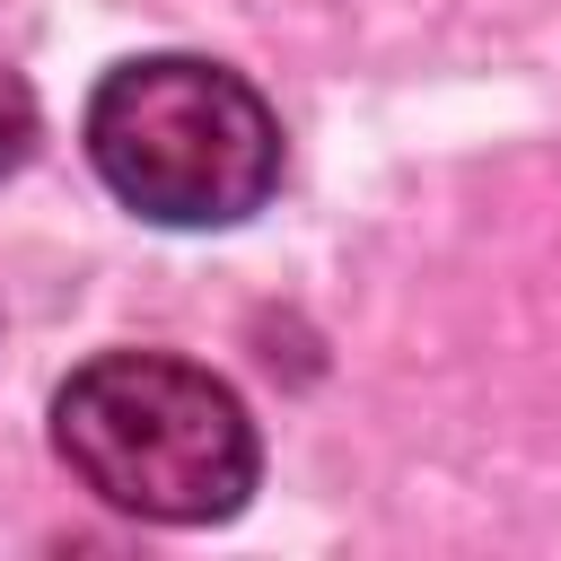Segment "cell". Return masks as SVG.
<instances>
[{
    "label": "cell",
    "instance_id": "cell-1",
    "mask_svg": "<svg viewBox=\"0 0 561 561\" xmlns=\"http://www.w3.org/2000/svg\"><path fill=\"white\" fill-rule=\"evenodd\" d=\"M53 456L123 517L219 526L245 508L263 447L245 403L167 351H96L53 394Z\"/></svg>",
    "mask_w": 561,
    "mask_h": 561
},
{
    "label": "cell",
    "instance_id": "cell-2",
    "mask_svg": "<svg viewBox=\"0 0 561 561\" xmlns=\"http://www.w3.org/2000/svg\"><path fill=\"white\" fill-rule=\"evenodd\" d=\"M88 158L105 193L158 228H228L272 202L280 184V123L254 96V79L149 53L114 61L88 96Z\"/></svg>",
    "mask_w": 561,
    "mask_h": 561
},
{
    "label": "cell",
    "instance_id": "cell-3",
    "mask_svg": "<svg viewBox=\"0 0 561 561\" xmlns=\"http://www.w3.org/2000/svg\"><path fill=\"white\" fill-rule=\"evenodd\" d=\"M26 149H35V96H26L18 70H0V175H9Z\"/></svg>",
    "mask_w": 561,
    "mask_h": 561
}]
</instances>
